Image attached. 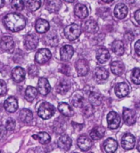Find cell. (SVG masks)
I'll return each mask as SVG.
<instances>
[{"instance_id": "24", "label": "cell", "mask_w": 140, "mask_h": 153, "mask_svg": "<svg viewBox=\"0 0 140 153\" xmlns=\"http://www.w3.org/2000/svg\"><path fill=\"white\" fill-rule=\"evenodd\" d=\"M49 23L44 19H39L35 23V29L39 33L43 34L49 30Z\"/></svg>"}, {"instance_id": "33", "label": "cell", "mask_w": 140, "mask_h": 153, "mask_svg": "<svg viewBox=\"0 0 140 153\" xmlns=\"http://www.w3.org/2000/svg\"><path fill=\"white\" fill-rule=\"evenodd\" d=\"M112 48L113 53L118 55V56H122L124 53V44L121 41L115 40L112 43Z\"/></svg>"}, {"instance_id": "23", "label": "cell", "mask_w": 140, "mask_h": 153, "mask_svg": "<svg viewBox=\"0 0 140 153\" xmlns=\"http://www.w3.org/2000/svg\"><path fill=\"white\" fill-rule=\"evenodd\" d=\"M105 135V128L102 126H96L91 130L90 137L93 140H99Z\"/></svg>"}, {"instance_id": "39", "label": "cell", "mask_w": 140, "mask_h": 153, "mask_svg": "<svg viewBox=\"0 0 140 153\" xmlns=\"http://www.w3.org/2000/svg\"><path fill=\"white\" fill-rule=\"evenodd\" d=\"M12 7L16 11H22L24 9V1L23 0H13L12 1Z\"/></svg>"}, {"instance_id": "11", "label": "cell", "mask_w": 140, "mask_h": 153, "mask_svg": "<svg viewBox=\"0 0 140 153\" xmlns=\"http://www.w3.org/2000/svg\"><path fill=\"white\" fill-rule=\"evenodd\" d=\"M77 144L78 147H80V149L82 151H89L90 149L92 146H93V142L91 140L90 138L87 136H80V137L78 138L77 140Z\"/></svg>"}, {"instance_id": "25", "label": "cell", "mask_w": 140, "mask_h": 153, "mask_svg": "<svg viewBox=\"0 0 140 153\" xmlns=\"http://www.w3.org/2000/svg\"><path fill=\"white\" fill-rule=\"evenodd\" d=\"M118 147L117 142L113 138H108L106 139L103 143V148L106 152H114L116 151Z\"/></svg>"}, {"instance_id": "38", "label": "cell", "mask_w": 140, "mask_h": 153, "mask_svg": "<svg viewBox=\"0 0 140 153\" xmlns=\"http://www.w3.org/2000/svg\"><path fill=\"white\" fill-rule=\"evenodd\" d=\"M139 74L140 71L139 68H134L132 72V75H131V79H132V81L134 82L135 85H139L140 84V78H139Z\"/></svg>"}, {"instance_id": "16", "label": "cell", "mask_w": 140, "mask_h": 153, "mask_svg": "<svg viewBox=\"0 0 140 153\" xmlns=\"http://www.w3.org/2000/svg\"><path fill=\"white\" fill-rule=\"evenodd\" d=\"M110 53L109 51L105 48H100L97 51L96 58L98 62L101 64L106 62L110 59Z\"/></svg>"}, {"instance_id": "18", "label": "cell", "mask_w": 140, "mask_h": 153, "mask_svg": "<svg viewBox=\"0 0 140 153\" xmlns=\"http://www.w3.org/2000/svg\"><path fill=\"white\" fill-rule=\"evenodd\" d=\"M61 58L63 61H69L74 54V48L71 45H64L60 50Z\"/></svg>"}, {"instance_id": "47", "label": "cell", "mask_w": 140, "mask_h": 153, "mask_svg": "<svg viewBox=\"0 0 140 153\" xmlns=\"http://www.w3.org/2000/svg\"><path fill=\"white\" fill-rule=\"evenodd\" d=\"M5 4V0H0V8L3 7Z\"/></svg>"}, {"instance_id": "48", "label": "cell", "mask_w": 140, "mask_h": 153, "mask_svg": "<svg viewBox=\"0 0 140 153\" xmlns=\"http://www.w3.org/2000/svg\"><path fill=\"white\" fill-rule=\"evenodd\" d=\"M102 1L105 3H111L113 2V0H102Z\"/></svg>"}, {"instance_id": "8", "label": "cell", "mask_w": 140, "mask_h": 153, "mask_svg": "<svg viewBox=\"0 0 140 153\" xmlns=\"http://www.w3.org/2000/svg\"><path fill=\"white\" fill-rule=\"evenodd\" d=\"M50 90H51V87L48 79L43 77L39 78L38 81V92H39L41 95L46 96L49 94Z\"/></svg>"}, {"instance_id": "10", "label": "cell", "mask_w": 140, "mask_h": 153, "mask_svg": "<svg viewBox=\"0 0 140 153\" xmlns=\"http://www.w3.org/2000/svg\"><path fill=\"white\" fill-rule=\"evenodd\" d=\"M75 69L80 75H82V76L86 75L89 71V62L85 59L78 60L75 63Z\"/></svg>"}, {"instance_id": "44", "label": "cell", "mask_w": 140, "mask_h": 153, "mask_svg": "<svg viewBox=\"0 0 140 153\" xmlns=\"http://www.w3.org/2000/svg\"><path fill=\"white\" fill-rule=\"evenodd\" d=\"M7 129L5 126L3 125H0V138H3L5 135H6Z\"/></svg>"}, {"instance_id": "5", "label": "cell", "mask_w": 140, "mask_h": 153, "mask_svg": "<svg viewBox=\"0 0 140 153\" xmlns=\"http://www.w3.org/2000/svg\"><path fill=\"white\" fill-rule=\"evenodd\" d=\"M121 117L115 111H111L107 116V125L111 129H115L120 126Z\"/></svg>"}, {"instance_id": "13", "label": "cell", "mask_w": 140, "mask_h": 153, "mask_svg": "<svg viewBox=\"0 0 140 153\" xmlns=\"http://www.w3.org/2000/svg\"><path fill=\"white\" fill-rule=\"evenodd\" d=\"M4 108L7 111L10 113L15 112L18 108V102H17L16 98L14 97H8L4 102Z\"/></svg>"}, {"instance_id": "9", "label": "cell", "mask_w": 140, "mask_h": 153, "mask_svg": "<svg viewBox=\"0 0 140 153\" xmlns=\"http://www.w3.org/2000/svg\"><path fill=\"white\" fill-rule=\"evenodd\" d=\"M25 47L28 50H34L38 46L39 38L35 34H28L25 39Z\"/></svg>"}, {"instance_id": "6", "label": "cell", "mask_w": 140, "mask_h": 153, "mask_svg": "<svg viewBox=\"0 0 140 153\" xmlns=\"http://www.w3.org/2000/svg\"><path fill=\"white\" fill-rule=\"evenodd\" d=\"M121 146L125 150H131L135 146V137L131 134H126L121 139Z\"/></svg>"}, {"instance_id": "14", "label": "cell", "mask_w": 140, "mask_h": 153, "mask_svg": "<svg viewBox=\"0 0 140 153\" xmlns=\"http://www.w3.org/2000/svg\"><path fill=\"white\" fill-rule=\"evenodd\" d=\"M115 93L118 97H124L130 93V88L126 83H120L115 88Z\"/></svg>"}, {"instance_id": "19", "label": "cell", "mask_w": 140, "mask_h": 153, "mask_svg": "<svg viewBox=\"0 0 140 153\" xmlns=\"http://www.w3.org/2000/svg\"><path fill=\"white\" fill-rule=\"evenodd\" d=\"M72 141L71 137L67 135H62L58 139L57 145L58 147L64 151H68L71 147Z\"/></svg>"}, {"instance_id": "2", "label": "cell", "mask_w": 140, "mask_h": 153, "mask_svg": "<svg viewBox=\"0 0 140 153\" xmlns=\"http://www.w3.org/2000/svg\"><path fill=\"white\" fill-rule=\"evenodd\" d=\"M64 34L67 39L74 41L80 37L81 34L80 26L77 24H71L67 25L64 30Z\"/></svg>"}, {"instance_id": "35", "label": "cell", "mask_w": 140, "mask_h": 153, "mask_svg": "<svg viewBox=\"0 0 140 153\" xmlns=\"http://www.w3.org/2000/svg\"><path fill=\"white\" fill-rule=\"evenodd\" d=\"M45 41H46V44L48 45L54 47L58 44V37H57L56 33L51 32L45 36Z\"/></svg>"}, {"instance_id": "3", "label": "cell", "mask_w": 140, "mask_h": 153, "mask_svg": "<svg viewBox=\"0 0 140 153\" xmlns=\"http://www.w3.org/2000/svg\"><path fill=\"white\" fill-rule=\"evenodd\" d=\"M55 113L54 106L48 102H44L41 104L38 110V115L39 116L44 120H48L51 118Z\"/></svg>"}, {"instance_id": "1", "label": "cell", "mask_w": 140, "mask_h": 153, "mask_svg": "<svg viewBox=\"0 0 140 153\" xmlns=\"http://www.w3.org/2000/svg\"><path fill=\"white\" fill-rule=\"evenodd\" d=\"M4 24L7 28L13 32H18L25 27L26 22L24 16L18 13H10L4 17Z\"/></svg>"}, {"instance_id": "4", "label": "cell", "mask_w": 140, "mask_h": 153, "mask_svg": "<svg viewBox=\"0 0 140 153\" xmlns=\"http://www.w3.org/2000/svg\"><path fill=\"white\" fill-rule=\"evenodd\" d=\"M51 56H52V54H51V52L48 49L42 48V49H39L36 53L35 61L39 64H44V63L48 62L49 61V59L51 58Z\"/></svg>"}, {"instance_id": "42", "label": "cell", "mask_w": 140, "mask_h": 153, "mask_svg": "<svg viewBox=\"0 0 140 153\" xmlns=\"http://www.w3.org/2000/svg\"><path fill=\"white\" fill-rule=\"evenodd\" d=\"M7 93V85L6 83L0 79V97L5 95Z\"/></svg>"}, {"instance_id": "20", "label": "cell", "mask_w": 140, "mask_h": 153, "mask_svg": "<svg viewBox=\"0 0 140 153\" xmlns=\"http://www.w3.org/2000/svg\"><path fill=\"white\" fill-rule=\"evenodd\" d=\"M123 119L128 125H134L136 121V114L130 109H125L123 111Z\"/></svg>"}, {"instance_id": "21", "label": "cell", "mask_w": 140, "mask_h": 153, "mask_svg": "<svg viewBox=\"0 0 140 153\" xmlns=\"http://www.w3.org/2000/svg\"><path fill=\"white\" fill-rule=\"evenodd\" d=\"M62 6L61 0H47L46 8L51 13H57Z\"/></svg>"}, {"instance_id": "37", "label": "cell", "mask_w": 140, "mask_h": 153, "mask_svg": "<svg viewBox=\"0 0 140 153\" xmlns=\"http://www.w3.org/2000/svg\"><path fill=\"white\" fill-rule=\"evenodd\" d=\"M82 113L84 114L85 116H91L93 114V106L91 104L86 103L84 106L82 105Z\"/></svg>"}, {"instance_id": "41", "label": "cell", "mask_w": 140, "mask_h": 153, "mask_svg": "<svg viewBox=\"0 0 140 153\" xmlns=\"http://www.w3.org/2000/svg\"><path fill=\"white\" fill-rule=\"evenodd\" d=\"M16 127V122L15 120L12 118L10 119H7V120L6 121V124H5V128L7 131L13 132L14 129H15Z\"/></svg>"}, {"instance_id": "7", "label": "cell", "mask_w": 140, "mask_h": 153, "mask_svg": "<svg viewBox=\"0 0 140 153\" xmlns=\"http://www.w3.org/2000/svg\"><path fill=\"white\" fill-rule=\"evenodd\" d=\"M82 28L88 34H94L98 30V25L93 19H89L84 22Z\"/></svg>"}, {"instance_id": "27", "label": "cell", "mask_w": 140, "mask_h": 153, "mask_svg": "<svg viewBox=\"0 0 140 153\" xmlns=\"http://www.w3.org/2000/svg\"><path fill=\"white\" fill-rule=\"evenodd\" d=\"M19 118L23 123L30 124L33 120V114L29 109H22L19 114Z\"/></svg>"}, {"instance_id": "49", "label": "cell", "mask_w": 140, "mask_h": 153, "mask_svg": "<svg viewBox=\"0 0 140 153\" xmlns=\"http://www.w3.org/2000/svg\"><path fill=\"white\" fill-rule=\"evenodd\" d=\"M64 1H66V2H67V3H74L75 0H64Z\"/></svg>"}, {"instance_id": "22", "label": "cell", "mask_w": 140, "mask_h": 153, "mask_svg": "<svg viewBox=\"0 0 140 153\" xmlns=\"http://www.w3.org/2000/svg\"><path fill=\"white\" fill-rule=\"evenodd\" d=\"M75 14L80 19L86 18L89 16V11H88L87 7L82 4V3H78L75 7Z\"/></svg>"}, {"instance_id": "29", "label": "cell", "mask_w": 140, "mask_h": 153, "mask_svg": "<svg viewBox=\"0 0 140 153\" xmlns=\"http://www.w3.org/2000/svg\"><path fill=\"white\" fill-rule=\"evenodd\" d=\"M89 101L92 106H98L103 102V97L98 93H91L89 96Z\"/></svg>"}, {"instance_id": "26", "label": "cell", "mask_w": 140, "mask_h": 153, "mask_svg": "<svg viewBox=\"0 0 140 153\" xmlns=\"http://www.w3.org/2000/svg\"><path fill=\"white\" fill-rule=\"evenodd\" d=\"M94 77L98 82L106 80L108 78V71L103 67H98L94 71Z\"/></svg>"}, {"instance_id": "36", "label": "cell", "mask_w": 140, "mask_h": 153, "mask_svg": "<svg viewBox=\"0 0 140 153\" xmlns=\"http://www.w3.org/2000/svg\"><path fill=\"white\" fill-rule=\"evenodd\" d=\"M27 5L29 10H31V12H34L40 7L41 0H29Z\"/></svg>"}, {"instance_id": "40", "label": "cell", "mask_w": 140, "mask_h": 153, "mask_svg": "<svg viewBox=\"0 0 140 153\" xmlns=\"http://www.w3.org/2000/svg\"><path fill=\"white\" fill-rule=\"evenodd\" d=\"M84 103V97L83 96H81L80 94H77V95H75V97L72 100V104L74 105L76 107H80Z\"/></svg>"}, {"instance_id": "34", "label": "cell", "mask_w": 140, "mask_h": 153, "mask_svg": "<svg viewBox=\"0 0 140 153\" xmlns=\"http://www.w3.org/2000/svg\"><path fill=\"white\" fill-rule=\"evenodd\" d=\"M32 137H34V139H37L42 144L49 143L50 141H51V137L49 136V134L45 133V132H39L36 134L33 135Z\"/></svg>"}, {"instance_id": "17", "label": "cell", "mask_w": 140, "mask_h": 153, "mask_svg": "<svg viewBox=\"0 0 140 153\" xmlns=\"http://www.w3.org/2000/svg\"><path fill=\"white\" fill-rule=\"evenodd\" d=\"M128 14V7L124 3H118L115 7L114 9V15L118 19H124L126 17Z\"/></svg>"}, {"instance_id": "43", "label": "cell", "mask_w": 140, "mask_h": 153, "mask_svg": "<svg viewBox=\"0 0 140 153\" xmlns=\"http://www.w3.org/2000/svg\"><path fill=\"white\" fill-rule=\"evenodd\" d=\"M29 74L32 76H36L39 74V70L35 66H31L29 68Z\"/></svg>"}, {"instance_id": "32", "label": "cell", "mask_w": 140, "mask_h": 153, "mask_svg": "<svg viewBox=\"0 0 140 153\" xmlns=\"http://www.w3.org/2000/svg\"><path fill=\"white\" fill-rule=\"evenodd\" d=\"M111 70L112 72L115 75H121L122 73L124 71V64L121 62H113L111 65Z\"/></svg>"}, {"instance_id": "45", "label": "cell", "mask_w": 140, "mask_h": 153, "mask_svg": "<svg viewBox=\"0 0 140 153\" xmlns=\"http://www.w3.org/2000/svg\"><path fill=\"white\" fill-rule=\"evenodd\" d=\"M139 46H140V42L139 40H138L137 42H136V44H134V50H135V52H136V54H137L138 56H139L140 55Z\"/></svg>"}, {"instance_id": "30", "label": "cell", "mask_w": 140, "mask_h": 153, "mask_svg": "<svg viewBox=\"0 0 140 153\" xmlns=\"http://www.w3.org/2000/svg\"><path fill=\"white\" fill-rule=\"evenodd\" d=\"M38 95V89L36 88L32 87V86H28L26 88L25 92V99L29 102H32L35 99V97Z\"/></svg>"}, {"instance_id": "12", "label": "cell", "mask_w": 140, "mask_h": 153, "mask_svg": "<svg viewBox=\"0 0 140 153\" xmlns=\"http://www.w3.org/2000/svg\"><path fill=\"white\" fill-rule=\"evenodd\" d=\"M0 47L4 51H11L14 48V40L11 36H3L0 39Z\"/></svg>"}, {"instance_id": "15", "label": "cell", "mask_w": 140, "mask_h": 153, "mask_svg": "<svg viewBox=\"0 0 140 153\" xmlns=\"http://www.w3.org/2000/svg\"><path fill=\"white\" fill-rule=\"evenodd\" d=\"M12 76L14 81L16 83H21L22 82L25 78V70L20 66L15 67L12 71Z\"/></svg>"}, {"instance_id": "46", "label": "cell", "mask_w": 140, "mask_h": 153, "mask_svg": "<svg viewBox=\"0 0 140 153\" xmlns=\"http://www.w3.org/2000/svg\"><path fill=\"white\" fill-rule=\"evenodd\" d=\"M139 10H137L135 13H134V17L136 19V22H138V24L139 23Z\"/></svg>"}, {"instance_id": "28", "label": "cell", "mask_w": 140, "mask_h": 153, "mask_svg": "<svg viewBox=\"0 0 140 153\" xmlns=\"http://www.w3.org/2000/svg\"><path fill=\"white\" fill-rule=\"evenodd\" d=\"M58 110L59 111L62 113L63 116H66V117H71L74 115V111L71 106H69L67 103L62 102L58 105Z\"/></svg>"}, {"instance_id": "31", "label": "cell", "mask_w": 140, "mask_h": 153, "mask_svg": "<svg viewBox=\"0 0 140 153\" xmlns=\"http://www.w3.org/2000/svg\"><path fill=\"white\" fill-rule=\"evenodd\" d=\"M70 89V83L66 79L60 80L56 86V91L60 94H65Z\"/></svg>"}]
</instances>
